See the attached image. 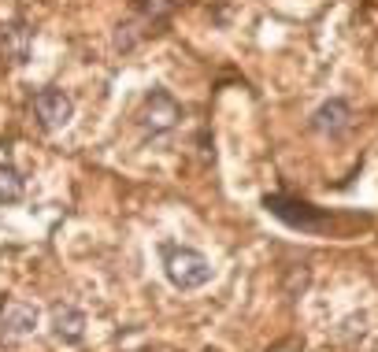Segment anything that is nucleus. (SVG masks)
Masks as SVG:
<instances>
[{
  "label": "nucleus",
  "instance_id": "1",
  "mask_svg": "<svg viewBox=\"0 0 378 352\" xmlns=\"http://www.w3.org/2000/svg\"><path fill=\"white\" fill-rule=\"evenodd\" d=\"M163 275L175 290H201L212 282L215 267L204 252L189 249V245H163Z\"/></svg>",
  "mask_w": 378,
  "mask_h": 352
},
{
  "label": "nucleus",
  "instance_id": "2",
  "mask_svg": "<svg viewBox=\"0 0 378 352\" xmlns=\"http://www.w3.org/2000/svg\"><path fill=\"white\" fill-rule=\"evenodd\" d=\"M264 208H267V212L275 215V219H282L285 226L304 230V233H319V230H327V223H330V219L323 215V212H316L311 204H304V201H290V197H267Z\"/></svg>",
  "mask_w": 378,
  "mask_h": 352
},
{
  "label": "nucleus",
  "instance_id": "3",
  "mask_svg": "<svg viewBox=\"0 0 378 352\" xmlns=\"http://www.w3.org/2000/svg\"><path fill=\"white\" fill-rule=\"evenodd\" d=\"M178 119H182V108L167 89H152V93L145 97V111H141L145 130H152V134H167Z\"/></svg>",
  "mask_w": 378,
  "mask_h": 352
},
{
  "label": "nucleus",
  "instance_id": "4",
  "mask_svg": "<svg viewBox=\"0 0 378 352\" xmlns=\"http://www.w3.org/2000/svg\"><path fill=\"white\" fill-rule=\"evenodd\" d=\"M34 115L41 119L45 130H60L71 123L74 115V100L63 93V89H41V93L34 97Z\"/></svg>",
  "mask_w": 378,
  "mask_h": 352
},
{
  "label": "nucleus",
  "instance_id": "5",
  "mask_svg": "<svg viewBox=\"0 0 378 352\" xmlns=\"http://www.w3.org/2000/svg\"><path fill=\"white\" fill-rule=\"evenodd\" d=\"M349 126H353V108H349L342 97H330L311 115V130H319L323 137H342Z\"/></svg>",
  "mask_w": 378,
  "mask_h": 352
},
{
  "label": "nucleus",
  "instance_id": "6",
  "mask_svg": "<svg viewBox=\"0 0 378 352\" xmlns=\"http://www.w3.org/2000/svg\"><path fill=\"white\" fill-rule=\"evenodd\" d=\"M37 323H41V311L26 301H8L0 308V334L8 337H22V334H34Z\"/></svg>",
  "mask_w": 378,
  "mask_h": 352
},
{
  "label": "nucleus",
  "instance_id": "7",
  "mask_svg": "<svg viewBox=\"0 0 378 352\" xmlns=\"http://www.w3.org/2000/svg\"><path fill=\"white\" fill-rule=\"evenodd\" d=\"M48 327H52V337L63 345H78L86 337V316L78 311L74 304H63L52 311V319H48Z\"/></svg>",
  "mask_w": 378,
  "mask_h": 352
},
{
  "label": "nucleus",
  "instance_id": "8",
  "mask_svg": "<svg viewBox=\"0 0 378 352\" xmlns=\"http://www.w3.org/2000/svg\"><path fill=\"white\" fill-rule=\"evenodd\" d=\"M22 201V175L11 163H0V204Z\"/></svg>",
  "mask_w": 378,
  "mask_h": 352
}]
</instances>
